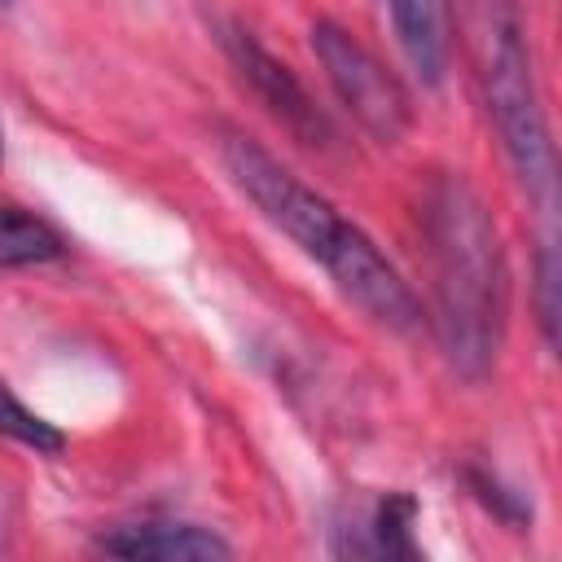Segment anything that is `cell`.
<instances>
[{"mask_svg":"<svg viewBox=\"0 0 562 562\" xmlns=\"http://www.w3.org/2000/svg\"><path fill=\"white\" fill-rule=\"evenodd\" d=\"M220 162L228 180L259 206V215L281 228L307 259H316L329 281L378 325L408 334L422 325V303L391 268V259L347 220L329 198L307 189L290 167H281L259 140L241 132L220 136Z\"/></svg>","mask_w":562,"mask_h":562,"instance_id":"obj_1","label":"cell"},{"mask_svg":"<svg viewBox=\"0 0 562 562\" xmlns=\"http://www.w3.org/2000/svg\"><path fill=\"white\" fill-rule=\"evenodd\" d=\"M422 237L430 259L435 329L448 364L479 382L487 378L505 329V255L479 193L457 176H435L422 198Z\"/></svg>","mask_w":562,"mask_h":562,"instance_id":"obj_2","label":"cell"},{"mask_svg":"<svg viewBox=\"0 0 562 562\" xmlns=\"http://www.w3.org/2000/svg\"><path fill=\"white\" fill-rule=\"evenodd\" d=\"M479 79H483V97H487V114L496 123V136L509 154V167L518 171L522 189L549 206V198H553V140H549V123L540 110L522 26L514 22V13L505 4L483 9Z\"/></svg>","mask_w":562,"mask_h":562,"instance_id":"obj_3","label":"cell"},{"mask_svg":"<svg viewBox=\"0 0 562 562\" xmlns=\"http://www.w3.org/2000/svg\"><path fill=\"white\" fill-rule=\"evenodd\" d=\"M312 53L338 92V101L351 110V119L382 145L400 140L413 123V101L404 83L338 22H316L312 26Z\"/></svg>","mask_w":562,"mask_h":562,"instance_id":"obj_4","label":"cell"},{"mask_svg":"<svg viewBox=\"0 0 562 562\" xmlns=\"http://www.w3.org/2000/svg\"><path fill=\"white\" fill-rule=\"evenodd\" d=\"M224 53H228V61L237 66V75L255 88V97L299 136V140H307V145H316V140H325L329 136V127H325V114L316 110V101L307 97V88L290 75V66H281L250 31H241V26H233L228 35H224Z\"/></svg>","mask_w":562,"mask_h":562,"instance_id":"obj_5","label":"cell"},{"mask_svg":"<svg viewBox=\"0 0 562 562\" xmlns=\"http://www.w3.org/2000/svg\"><path fill=\"white\" fill-rule=\"evenodd\" d=\"M101 553L127 558V562H220L233 549L211 531L193 522H127L101 536Z\"/></svg>","mask_w":562,"mask_h":562,"instance_id":"obj_6","label":"cell"},{"mask_svg":"<svg viewBox=\"0 0 562 562\" xmlns=\"http://www.w3.org/2000/svg\"><path fill=\"white\" fill-rule=\"evenodd\" d=\"M395 40L422 83H439L452 53V0H386Z\"/></svg>","mask_w":562,"mask_h":562,"instance_id":"obj_7","label":"cell"},{"mask_svg":"<svg viewBox=\"0 0 562 562\" xmlns=\"http://www.w3.org/2000/svg\"><path fill=\"white\" fill-rule=\"evenodd\" d=\"M66 246L53 224L22 206H0V268H31L57 259Z\"/></svg>","mask_w":562,"mask_h":562,"instance_id":"obj_8","label":"cell"},{"mask_svg":"<svg viewBox=\"0 0 562 562\" xmlns=\"http://www.w3.org/2000/svg\"><path fill=\"white\" fill-rule=\"evenodd\" d=\"M0 435L35 448V452H61V430H53L40 413H31L4 382H0Z\"/></svg>","mask_w":562,"mask_h":562,"instance_id":"obj_9","label":"cell"},{"mask_svg":"<svg viewBox=\"0 0 562 562\" xmlns=\"http://www.w3.org/2000/svg\"><path fill=\"white\" fill-rule=\"evenodd\" d=\"M408 522H413V501L408 496H386L373 509V549L378 553H413L408 544Z\"/></svg>","mask_w":562,"mask_h":562,"instance_id":"obj_10","label":"cell"},{"mask_svg":"<svg viewBox=\"0 0 562 562\" xmlns=\"http://www.w3.org/2000/svg\"><path fill=\"white\" fill-rule=\"evenodd\" d=\"M536 307H540L544 342L558 347V255H553V241H544L540 259H536Z\"/></svg>","mask_w":562,"mask_h":562,"instance_id":"obj_11","label":"cell"},{"mask_svg":"<svg viewBox=\"0 0 562 562\" xmlns=\"http://www.w3.org/2000/svg\"><path fill=\"white\" fill-rule=\"evenodd\" d=\"M0 4H4V0H0Z\"/></svg>","mask_w":562,"mask_h":562,"instance_id":"obj_12","label":"cell"}]
</instances>
